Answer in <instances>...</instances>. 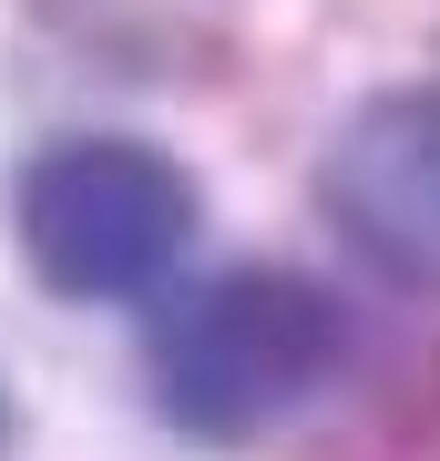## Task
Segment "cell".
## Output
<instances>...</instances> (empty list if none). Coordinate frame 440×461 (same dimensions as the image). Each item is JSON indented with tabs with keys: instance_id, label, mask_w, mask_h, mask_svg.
<instances>
[{
	"instance_id": "obj_1",
	"label": "cell",
	"mask_w": 440,
	"mask_h": 461,
	"mask_svg": "<svg viewBox=\"0 0 440 461\" xmlns=\"http://www.w3.org/2000/svg\"><path fill=\"white\" fill-rule=\"evenodd\" d=\"M348 297L277 257H236L215 277L175 287L144 348V390L154 411L205 451H246L266 430H287L328 379L348 369Z\"/></svg>"
},
{
	"instance_id": "obj_2",
	"label": "cell",
	"mask_w": 440,
	"mask_h": 461,
	"mask_svg": "<svg viewBox=\"0 0 440 461\" xmlns=\"http://www.w3.org/2000/svg\"><path fill=\"white\" fill-rule=\"evenodd\" d=\"M205 236L184 154L154 133H51L11 175V247L72 308H144Z\"/></svg>"
},
{
	"instance_id": "obj_3",
	"label": "cell",
	"mask_w": 440,
	"mask_h": 461,
	"mask_svg": "<svg viewBox=\"0 0 440 461\" xmlns=\"http://www.w3.org/2000/svg\"><path fill=\"white\" fill-rule=\"evenodd\" d=\"M318 215L379 287L440 297V83L348 103L318 144Z\"/></svg>"
},
{
	"instance_id": "obj_4",
	"label": "cell",
	"mask_w": 440,
	"mask_h": 461,
	"mask_svg": "<svg viewBox=\"0 0 440 461\" xmlns=\"http://www.w3.org/2000/svg\"><path fill=\"white\" fill-rule=\"evenodd\" d=\"M11 441H21V400H11V379H0V461H11Z\"/></svg>"
}]
</instances>
